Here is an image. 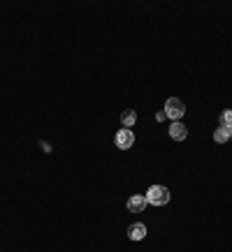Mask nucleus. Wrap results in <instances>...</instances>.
Listing matches in <instances>:
<instances>
[{
  "mask_svg": "<svg viewBox=\"0 0 232 252\" xmlns=\"http://www.w3.org/2000/svg\"><path fill=\"white\" fill-rule=\"evenodd\" d=\"M144 197H147V201L154 204V206H165V204L170 201V190H167L165 185H151Z\"/></svg>",
  "mask_w": 232,
  "mask_h": 252,
  "instance_id": "f257e3e1",
  "label": "nucleus"
},
{
  "mask_svg": "<svg viewBox=\"0 0 232 252\" xmlns=\"http://www.w3.org/2000/svg\"><path fill=\"white\" fill-rule=\"evenodd\" d=\"M165 118H170V121H179L181 116L186 114V107H184V102L179 97H170L167 102H165Z\"/></svg>",
  "mask_w": 232,
  "mask_h": 252,
  "instance_id": "f03ea898",
  "label": "nucleus"
},
{
  "mask_svg": "<svg viewBox=\"0 0 232 252\" xmlns=\"http://www.w3.org/2000/svg\"><path fill=\"white\" fill-rule=\"evenodd\" d=\"M114 144H116V148H121V151H128V148L135 144V134H132V130H128V127H121V130L116 132Z\"/></svg>",
  "mask_w": 232,
  "mask_h": 252,
  "instance_id": "7ed1b4c3",
  "label": "nucleus"
},
{
  "mask_svg": "<svg viewBox=\"0 0 232 252\" xmlns=\"http://www.w3.org/2000/svg\"><path fill=\"white\" fill-rule=\"evenodd\" d=\"M147 197H144V194H132L130 199H128V211H130V213H142V211H144V208H147Z\"/></svg>",
  "mask_w": 232,
  "mask_h": 252,
  "instance_id": "20e7f679",
  "label": "nucleus"
},
{
  "mask_svg": "<svg viewBox=\"0 0 232 252\" xmlns=\"http://www.w3.org/2000/svg\"><path fill=\"white\" fill-rule=\"evenodd\" d=\"M170 137H172V141H184V139L188 137V127H186L184 123H172Z\"/></svg>",
  "mask_w": 232,
  "mask_h": 252,
  "instance_id": "39448f33",
  "label": "nucleus"
},
{
  "mask_svg": "<svg viewBox=\"0 0 232 252\" xmlns=\"http://www.w3.org/2000/svg\"><path fill=\"white\" fill-rule=\"evenodd\" d=\"M144 236H147V227H144L142 222H135V224L128 227V238H130V241H142Z\"/></svg>",
  "mask_w": 232,
  "mask_h": 252,
  "instance_id": "423d86ee",
  "label": "nucleus"
},
{
  "mask_svg": "<svg viewBox=\"0 0 232 252\" xmlns=\"http://www.w3.org/2000/svg\"><path fill=\"white\" fill-rule=\"evenodd\" d=\"M230 137H232V127H221L218 125L214 130V141L216 144H225V141H230Z\"/></svg>",
  "mask_w": 232,
  "mask_h": 252,
  "instance_id": "0eeeda50",
  "label": "nucleus"
},
{
  "mask_svg": "<svg viewBox=\"0 0 232 252\" xmlns=\"http://www.w3.org/2000/svg\"><path fill=\"white\" fill-rule=\"evenodd\" d=\"M121 123H123V127H128V130H130L132 125L137 123V114H135L132 109H125L123 114H121Z\"/></svg>",
  "mask_w": 232,
  "mask_h": 252,
  "instance_id": "6e6552de",
  "label": "nucleus"
},
{
  "mask_svg": "<svg viewBox=\"0 0 232 252\" xmlns=\"http://www.w3.org/2000/svg\"><path fill=\"white\" fill-rule=\"evenodd\" d=\"M218 125H221V127H232V111L230 109L221 111V116H218Z\"/></svg>",
  "mask_w": 232,
  "mask_h": 252,
  "instance_id": "1a4fd4ad",
  "label": "nucleus"
}]
</instances>
